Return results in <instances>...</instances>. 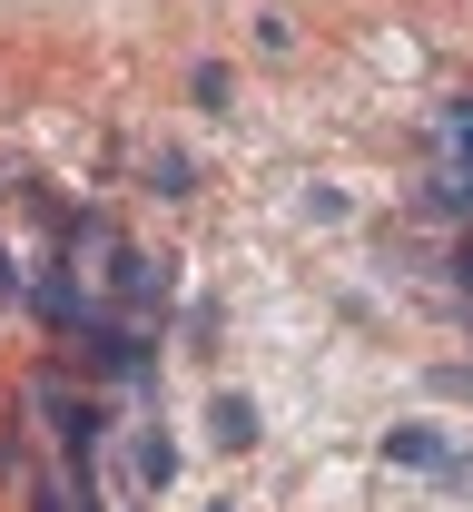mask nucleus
I'll list each match as a JSON object with an SVG mask.
<instances>
[{
    "label": "nucleus",
    "instance_id": "nucleus-1",
    "mask_svg": "<svg viewBox=\"0 0 473 512\" xmlns=\"http://www.w3.org/2000/svg\"><path fill=\"white\" fill-rule=\"evenodd\" d=\"M109 286H119V306H138V316H158L168 306V256H148V247H109Z\"/></svg>",
    "mask_w": 473,
    "mask_h": 512
},
{
    "label": "nucleus",
    "instance_id": "nucleus-2",
    "mask_svg": "<svg viewBox=\"0 0 473 512\" xmlns=\"http://www.w3.org/2000/svg\"><path fill=\"white\" fill-rule=\"evenodd\" d=\"M30 404H40V414H50V424H60V434H69V444H79V453L99 444V424H109V414H99L89 394H69L60 375H40V384H30Z\"/></svg>",
    "mask_w": 473,
    "mask_h": 512
},
{
    "label": "nucleus",
    "instance_id": "nucleus-3",
    "mask_svg": "<svg viewBox=\"0 0 473 512\" xmlns=\"http://www.w3.org/2000/svg\"><path fill=\"white\" fill-rule=\"evenodd\" d=\"M444 434H434V424H395V434H385V463H414V473H444Z\"/></svg>",
    "mask_w": 473,
    "mask_h": 512
},
{
    "label": "nucleus",
    "instance_id": "nucleus-4",
    "mask_svg": "<svg viewBox=\"0 0 473 512\" xmlns=\"http://www.w3.org/2000/svg\"><path fill=\"white\" fill-rule=\"evenodd\" d=\"M207 434H217L227 453H237V444H257V404H247V394H217V404H207Z\"/></svg>",
    "mask_w": 473,
    "mask_h": 512
},
{
    "label": "nucleus",
    "instance_id": "nucleus-5",
    "mask_svg": "<svg viewBox=\"0 0 473 512\" xmlns=\"http://www.w3.org/2000/svg\"><path fill=\"white\" fill-rule=\"evenodd\" d=\"M138 483H148V493H158V483H178V444H168V434H138Z\"/></svg>",
    "mask_w": 473,
    "mask_h": 512
},
{
    "label": "nucleus",
    "instance_id": "nucleus-6",
    "mask_svg": "<svg viewBox=\"0 0 473 512\" xmlns=\"http://www.w3.org/2000/svg\"><path fill=\"white\" fill-rule=\"evenodd\" d=\"M40 512H99L89 503V473H40Z\"/></svg>",
    "mask_w": 473,
    "mask_h": 512
},
{
    "label": "nucleus",
    "instance_id": "nucleus-7",
    "mask_svg": "<svg viewBox=\"0 0 473 512\" xmlns=\"http://www.w3.org/2000/svg\"><path fill=\"white\" fill-rule=\"evenodd\" d=\"M138 178H148V188H168V197H178V188H198V168H188V158H178V148H158V158H148V168H138Z\"/></svg>",
    "mask_w": 473,
    "mask_h": 512
},
{
    "label": "nucleus",
    "instance_id": "nucleus-8",
    "mask_svg": "<svg viewBox=\"0 0 473 512\" xmlns=\"http://www.w3.org/2000/svg\"><path fill=\"white\" fill-rule=\"evenodd\" d=\"M444 493H473V444H454V453H444Z\"/></svg>",
    "mask_w": 473,
    "mask_h": 512
},
{
    "label": "nucleus",
    "instance_id": "nucleus-9",
    "mask_svg": "<svg viewBox=\"0 0 473 512\" xmlns=\"http://www.w3.org/2000/svg\"><path fill=\"white\" fill-rule=\"evenodd\" d=\"M434 384H444V394H473V365H444Z\"/></svg>",
    "mask_w": 473,
    "mask_h": 512
},
{
    "label": "nucleus",
    "instance_id": "nucleus-10",
    "mask_svg": "<svg viewBox=\"0 0 473 512\" xmlns=\"http://www.w3.org/2000/svg\"><path fill=\"white\" fill-rule=\"evenodd\" d=\"M207 512H227V503H207Z\"/></svg>",
    "mask_w": 473,
    "mask_h": 512
}]
</instances>
